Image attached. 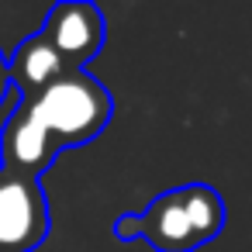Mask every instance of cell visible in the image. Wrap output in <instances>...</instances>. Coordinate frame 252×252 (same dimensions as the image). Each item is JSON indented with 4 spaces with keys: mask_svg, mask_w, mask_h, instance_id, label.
<instances>
[{
    "mask_svg": "<svg viewBox=\"0 0 252 252\" xmlns=\"http://www.w3.org/2000/svg\"><path fill=\"white\" fill-rule=\"evenodd\" d=\"M111 90L83 73H66L35 97H18V107L0 128V162L11 173L35 176L56 162L59 152L100 138L111 125Z\"/></svg>",
    "mask_w": 252,
    "mask_h": 252,
    "instance_id": "6da1fadb",
    "label": "cell"
},
{
    "mask_svg": "<svg viewBox=\"0 0 252 252\" xmlns=\"http://www.w3.org/2000/svg\"><path fill=\"white\" fill-rule=\"evenodd\" d=\"M66 63L59 59V52L49 45V38L42 32L28 35L14 56L7 59V80H11V90L25 100V97H35L42 94L49 83H56L59 76H66Z\"/></svg>",
    "mask_w": 252,
    "mask_h": 252,
    "instance_id": "5b68a950",
    "label": "cell"
},
{
    "mask_svg": "<svg viewBox=\"0 0 252 252\" xmlns=\"http://www.w3.org/2000/svg\"><path fill=\"white\" fill-rule=\"evenodd\" d=\"M11 80H7V59H4V52H0V111H4V104L11 100Z\"/></svg>",
    "mask_w": 252,
    "mask_h": 252,
    "instance_id": "8992f818",
    "label": "cell"
},
{
    "mask_svg": "<svg viewBox=\"0 0 252 252\" xmlns=\"http://www.w3.org/2000/svg\"><path fill=\"white\" fill-rule=\"evenodd\" d=\"M42 35L59 52L69 73H83L87 63H94L104 49V14L90 0H63L56 4L42 25Z\"/></svg>",
    "mask_w": 252,
    "mask_h": 252,
    "instance_id": "277c9868",
    "label": "cell"
},
{
    "mask_svg": "<svg viewBox=\"0 0 252 252\" xmlns=\"http://www.w3.org/2000/svg\"><path fill=\"white\" fill-rule=\"evenodd\" d=\"M228 221L224 200L211 183H183L149 200L138 214H121L111 231L121 242H149L156 252H197Z\"/></svg>",
    "mask_w": 252,
    "mask_h": 252,
    "instance_id": "7a4b0ae2",
    "label": "cell"
},
{
    "mask_svg": "<svg viewBox=\"0 0 252 252\" xmlns=\"http://www.w3.org/2000/svg\"><path fill=\"white\" fill-rule=\"evenodd\" d=\"M52 228L42 180L0 166V252H35Z\"/></svg>",
    "mask_w": 252,
    "mask_h": 252,
    "instance_id": "3957f363",
    "label": "cell"
}]
</instances>
